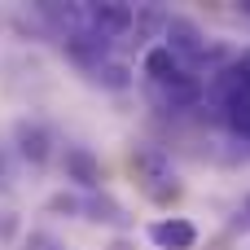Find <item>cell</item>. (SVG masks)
I'll use <instances>...</instances> for the list:
<instances>
[{
  "label": "cell",
  "instance_id": "1",
  "mask_svg": "<svg viewBox=\"0 0 250 250\" xmlns=\"http://www.w3.org/2000/svg\"><path fill=\"white\" fill-rule=\"evenodd\" d=\"M132 167H136V180L145 185V193H149L154 202L180 198V185H176L171 158H167L158 145H141V149H136V158H132Z\"/></svg>",
  "mask_w": 250,
  "mask_h": 250
},
{
  "label": "cell",
  "instance_id": "2",
  "mask_svg": "<svg viewBox=\"0 0 250 250\" xmlns=\"http://www.w3.org/2000/svg\"><path fill=\"white\" fill-rule=\"evenodd\" d=\"M149 242L158 250H193L198 246V224L185 215H163L149 224Z\"/></svg>",
  "mask_w": 250,
  "mask_h": 250
},
{
  "label": "cell",
  "instance_id": "3",
  "mask_svg": "<svg viewBox=\"0 0 250 250\" xmlns=\"http://www.w3.org/2000/svg\"><path fill=\"white\" fill-rule=\"evenodd\" d=\"M88 31L92 35H101L105 44L114 40V35H123V31H132V22H136V13H132V4H88Z\"/></svg>",
  "mask_w": 250,
  "mask_h": 250
},
{
  "label": "cell",
  "instance_id": "4",
  "mask_svg": "<svg viewBox=\"0 0 250 250\" xmlns=\"http://www.w3.org/2000/svg\"><path fill=\"white\" fill-rule=\"evenodd\" d=\"M167 48H171L180 62H198V57L207 53V44H202L198 26H193L189 18H171V22H167Z\"/></svg>",
  "mask_w": 250,
  "mask_h": 250
},
{
  "label": "cell",
  "instance_id": "5",
  "mask_svg": "<svg viewBox=\"0 0 250 250\" xmlns=\"http://www.w3.org/2000/svg\"><path fill=\"white\" fill-rule=\"evenodd\" d=\"M220 105H224V123H229L237 136L250 141V88L224 83V88H220Z\"/></svg>",
  "mask_w": 250,
  "mask_h": 250
},
{
  "label": "cell",
  "instance_id": "6",
  "mask_svg": "<svg viewBox=\"0 0 250 250\" xmlns=\"http://www.w3.org/2000/svg\"><path fill=\"white\" fill-rule=\"evenodd\" d=\"M145 75H149V83H171V79L185 75V62H180L167 44H154V48L145 53Z\"/></svg>",
  "mask_w": 250,
  "mask_h": 250
},
{
  "label": "cell",
  "instance_id": "7",
  "mask_svg": "<svg viewBox=\"0 0 250 250\" xmlns=\"http://www.w3.org/2000/svg\"><path fill=\"white\" fill-rule=\"evenodd\" d=\"M66 180L83 185V189H97L101 185V163L83 149V145H70L66 149Z\"/></svg>",
  "mask_w": 250,
  "mask_h": 250
},
{
  "label": "cell",
  "instance_id": "8",
  "mask_svg": "<svg viewBox=\"0 0 250 250\" xmlns=\"http://www.w3.org/2000/svg\"><path fill=\"white\" fill-rule=\"evenodd\" d=\"M154 88H158V101H163V105H171V110L193 105V101L202 97V88H198V79H193V75H180V79H171V83H154Z\"/></svg>",
  "mask_w": 250,
  "mask_h": 250
},
{
  "label": "cell",
  "instance_id": "9",
  "mask_svg": "<svg viewBox=\"0 0 250 250\" xmlns=\"http://www.w3.org/2000/svg\"><path fill=\"white\" fill-rule=\"evenodd\" d=\"M18 149L26 163H44L48 158V132L40 123H18Z\"/></svg>",
  "mask_w": 250,
  "mask_h": 250
},
{
  "label": "cell",
  "instance_id": "10",
  "mask_svg": "<svg viewBox=\"0 0 250 250\" xmlns=\"http://www.w3.org/2000/svg\"><path fill=\"white\" fill-rule=\"evenodd\" d=\"M224 75H229L224 83H233V88H250V48L233 62V66H229V70H224Z\"/></svg>",
  "mask_w": 250,
  "mask_h": 250
},
{
  "label": "cell",
  "instance_id": "11",
  "mask_svg": "<svg viewBox=\"0 0 250 250\" xmlns=\"http://www.w3.org/2000/svg\"><path fill=\"white\" fill-rule=\"evenodd\" d=\"M4 176H9V171H4V154H0V185H4Z\"/></svg>",
  "mask_w": 250,
  "mask_h": 250
},
{
  "label": "cell",
  "instance_id": "12",
  "mask_svg": "<svg viewBox=\"0 0 250 250\" xmlns=\"http://www.w3.org/2000/svg\"><path fill=\"white\" fill-rule=\"evenodd\" d=\"M246 215H250V198H246Z\"/></svg>",
  "mask_w": 250,
  "mask_h": 250
}]
</instances>
